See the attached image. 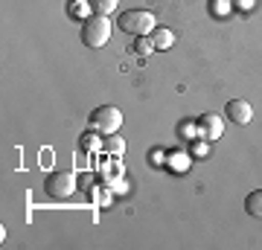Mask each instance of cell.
Listing matches in <instances>:
<instances>
[{"instance_id": "6da1fadb", "label": "cell", "mask_w": 262, "mask_h": 250, "mask_svg": "<svg viewBox=\"0 0 262 250\" xmlns=\"http://www.w3.org/2000/svg\"><path fill=\"white\" fill-rule=\"evenodd\" d=\"M111 38V20L105 15H91V18L82 20V44L91 47V50H99V47L108 44Z\"/></svg>"}, {"instance_id": "7a4b0ae2", "label": "cell", "mask_w": 262, "mask_h": 250, "mask_svg": "<svg viewBox=\"0 0 262 250\" xmlns=\"http://www.w3.org/2000/svg\"><path fill=\"white\" fill-rule=\"evenodd\" d=\"M120 29L122 32H128V35H149V32H155V27H158V20H155V15H151L149 9H125L120 15Z\"/></svg>"}, {"instance_id": "3957f363", "label": "cell", "mask_w": 262, "mask_h": 250, "mask_svg": "<svg viewBox=\"0 0 262 250\" xmlns=\"http://www.w3.org/2000/svg\"><path fill=\"white\" fill-rule=\"evenodd\" d=\"M120 125H122V111L114 108V105H99L91 113V128L99 131V134H117Z\"/></svg>"}, {"instance_id": "277c9868", "label": "cell", "mask_w": 262, "mask_h": 250, "mask_svg": "<svg viewBox=\"0 0 262 250\" xmlns=\"http://www.w3.org/2000/svg\"><path fill=\"white\" fill-rule=\"evenodd\" d=\"M44 189H47L50 198L64 201V198H70V195L76 192V175L73 172H53V175H47V180H44Z\"/></svg>"}, {"instance_id": "5b68a950", "label": "cell", "mask_w": 262, "mask_h": 250, "mask_svg": "<svg viewBox=\"0 0 262 250\" xmlns=\"http://www.w3.org/2000/svg\"><path fill=\"white\" fill-rule=\"evenodd\" d=\"M222 131H225V122H222L219 113H204V117L198 120V134H201V140H207V143L219 140Z\"/></svg>"}, {"instance_id": "8992f818", "label": "cell", "mask_w": 262, "mask_h": 250, "mask_svg": "<svg viewBox=\"0 0 262 250\" xmlns=\"http://www.w3.org/2000/svg\"><path fill=\"white\" fill-rule=\"evenodd\" d=\"M225 117L227 120H233L236 125H248L253 120V108L251 102H245V99H230L225 105Z\"/></svg>"}, {"instance_id": "52a82bcc", "label": "cell", "mask_w": 262, "mask_h": 250, "mask_svg": "<svg viewBox=\"0 0 262 250\" xmlns=\"http://www.w3.org/2000/svg\"><path fill=\"white\" fill-rule=\"evenodd\" d=\"M151 44H155V50H169V47L175 44V35H172L169 29H163V27H155V32H151Z\"/></svg>"}, {"instance_id": "ba28073f", "label": "cell", "mask_w": 262, "mask_h": 250, "mask_svg": "<svg viewBox=\"0 0 262 250\" xmlns=\"http://www.w3.org/2000/svg\"><path fill=\"white\" fill-rule=\"evenodd\" d=\"M245 210H248V215H253V218H262V189L248 192V198H245Z\"/></svg>"}, {"instance_id": "9c48e42d", "label": "cell", "mask_w": 262, "mask_h": 250, "mask_svg": "<svg viewBox=\"0 0 262 250\" xmlns=\"http://www.w3.org/2000/svg\"><path fill=\"white\" fill-rule=\"evenodd\" d=\"M88 3H91V12L94 15H105V18L120 6V0H88Z\"/></svg>"}, {"instance_id": "30bf717a", "label": "cell", "mask_w": 262, "mask_h": 250, "mask_svg": "<svg viewBox=\"0 0 262 250\" xmlns=\"http://www.w3.org/2000/svg\"><path fill=\"white\" fill-rule=\"evenodd\" d=\"M134 53H137V56H149V53H155L151 38H146V35H137V38H134Z\"/></svg>"}, {"instance_id": "8fae6325", "label": "cell", "mask_w": 262, "mask_h": 250, "mask_svg": "<svg viewBox=\"0 0 262 250\" xmlns=\"http://www.w3.org/2000/svg\"><path fill=\"white\" fill-rule=\"evenodd\" d=\"M102 148L111 151V154H122V151H125V143H122L117 134H108V143H102Z\"/></svg>"}, {"instance_id": "7c38bea8", "label": "cell", "mask_w": 262, "mask_h": 250, "mask_svg": "<svg viewBox=\"0 0 262 250\" xmlns=\"http://www.w3.org/2000/svg\"><path fill=\"white\" fill-rule=\"evenodd\" d=\"M67 12H70V15H84V12H91V3H88V0H84V3H79V0H73V3H70V6H67Z\"/></svg>"}, {"instance_id": "4fadbf2b", "label": "cell", "mask_w": 262, "mask_h": 250, "mask_svg": "<svg viewBox=\"0 0 262 250\" xmlns=\"http://www.w3.org/2000/svg\"><path fill=\"white\" fill-rule=\"evenodd\" d=\"M181 137H187V134H198V125H192V122H181Z\"/></svg>"}, {"instance_id": "5bb4252c", "label": "cell", "mask_w": 262, "mask_h": 250, "mask_svg": "<svg viewBox=\"0 0 262 250\" xmlns=\"http://www.w3.org/2000/svg\"><path fill=\"white\" fill-rule=\"evenodd\" d=\"M84 148H96V134H84Z\"/></svg>"}, {"instance_id": "9a60e30c", "label": "cell", "mask_w": 262, "mask_h": 250, "mask_svg": "<svg viewBox=\"0 0 262 250\" xmlns=\"http://www.w3.org/2000/svg\"><path fill=\"white\" fill-rule=\"evenodd\" d=\"M192 154H198V157H201V154H207V140H204V143H198V146L192 148Z\"/></svg>"}]
</instances>
